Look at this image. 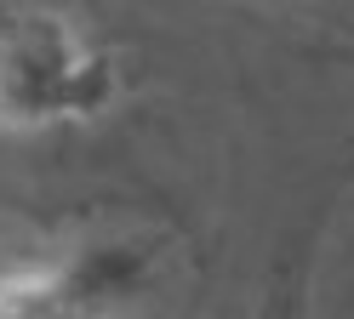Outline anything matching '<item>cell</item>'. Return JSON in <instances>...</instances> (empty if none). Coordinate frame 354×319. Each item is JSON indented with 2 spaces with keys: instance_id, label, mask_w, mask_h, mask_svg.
Returning <instances> with one entry per match:
<instances>
[{
  "instance_id": "1",
  "label": "cell",
  "mask_w": 354,
  "mask_h": 319,
  "mask_svg": "<svg viewBox=\"0 0 354 319\" xmlns=\"http://www.w3.org/2000/svg\"><path fill=\"white\" fill-rule=\"evenodd\" d=\"M115 63L63 17L29 12L0 23V126L92 120L115 103Z\"/></svg>"
},
{
  "instance_id": "2",
  "label": "cell",
  "mask_w": 354,
  "mask_h": 319,
  "mask_svg": "<svg viewBox=\"0 0 354 319\" xmlns=\"http://www.w3.org/2000/svg\"><path fill=\"white\" fill-rule=\"evenodd\" d=\"M57 273L69 280L86 319H120L138 302H149V291L160 285V245L154 240H103V245H86Z\"/></svg>"
},
{
  "instance_id": "3",
  "label": "cell",
  "mask_w": 354,
  "mask_h": 319,
  "mask_svg": "<svg viewBox=\"0 0 354 319\" xmlns=\"http://www.w3.org/2000/svg\"><path fill=\"white\" fill-rule=\"evenodd\" d=\"M0 319H86V308L57 268H29L0 273Z\"/></svg>"
},
{
  "instance_id": "4",
  "label": "cell",
  "mask_w": 354,
  "mask_h": 319,
  "mask_svg": "<svg viewBox=\"0 0 354 319\" xmlns=\"http://www.w3.org/2000/svg\"><path fill=\"white\" fill-rule=\"evenodd\" d=\"M217 319H274L269 308H229V313H217Z\"/></svg>"
}]
</instances>
